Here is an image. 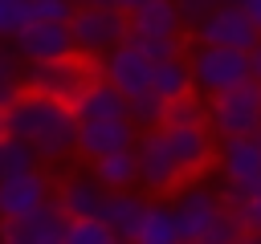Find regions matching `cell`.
<instances>
[{"label": "cell", "instance_id": "37", "mask_svg": "<svg viewBox=\"0 0 261 244\" xmlns=\"http://www.w3.org/2000/svg\"><path fill=\"white\" fill-rule=\"evenodd\" d=\"M179 244H188V240H179Z\"/></svg>", "mask_w": 261, "mask_h": 244}, {"label": "cell", "instance_id": "7", "mask_svg": "<svg viewBox=\"0 0 261 244\" xmlns=\"http://www.w3.org/2000/svg\"><path fill=\"white\" fill-rule=\"evenodd\" d=\"M90 81H94V69H90V61H82V57L53 61V65H24V73H20L24 94L45 98V102H57V106H73V98H77Z\"/></svg>", "mask_w": 261, "mask_h": 244}, {"label": "cell", "instance_id": "26", "mask_svg": "<svg viewBox=\"0 0 261 244\" xmlns=\"http://www.w3.org/2000/svg\"><path fill=\"white\" fill-rule=\"evenodd\" d=\"M20 73H24V65H20V57L12 53V45H0V110L12 106V102L24 94Z\"/></svg>", "mask_w": 261, "mask_h": 244}, {"label": "cell", "instance_id": "35", "mask_svg": "<svg viewBox=\"0 0 261 244\" xmlns=\"http://www.w3.org/2000/svg\"><path fill=\"white\" fill-rule=\"evenodd\" d=\"M241 244H261V236H253V232H245V236H241Z\"/></svg>", "mask_w": 261, "mask_h": 244}, {"label": "cell", "instance_id": "30", "mask_svg": "<svg viewBox=\"0 0 261 244\" xmlns=\"http://www.w3.org/2000/svg\"><path fill=\"white\" fill-rule=\"evenodd\" d=\"M69 16H73V4H57V0L29 4V20H41V24H69Z\"/></svg>", "mask_w": 261, "mask_h": 244}, {"label": "cell", "instance_id": "25", "mask_svg": "<svg viewBox=\"0 0 261 244\" xmlns=\"http://www.w3.org/2000/svg\"><path fill=\"white\" fill-rule=\"evenodd\" d=\"M130 41V37H126ZM151 65H163V61H184V49H188V41L184 37H139V41H130Z\"/></svg>", "mask_w": 261, "mask_h": 244}, {"label": "cell", "instance_id": "18", "mask_svg": "<svg viewBox=\"0 0 261 244\" xmlns=\"http://www.w3.org/2000/svg\"><path fill=\"white\" fill-rule=\"evenodd\" d=\"M69 114H73V122H126V98H118V94H114L106 81H98V73H94V81L73 98Z\"/></svg>", "mask_w": 261, "mask_h": 244}, {"label": "cell", "instance_id": "2", "mask_svg": "<svg viewBox=\"0 0 261 244\" xmlns=\"http://www.w3.org/2000/svg\"><path fill=\"white\" fill-rule=\"evenodd\" d=\"M4 134L24 142L37 155V163H61V159L73 155L77 122H73L69 106L20 94L12 106H4Z\"/></svg>", "mask_w": 261, "mask_h": 244}, {"label": "cell", "instance_id": "13", "mask_svg": "<svg viewBox=\"0 0 261 244\" xmlns=\"http://www.w3.org/2000/svg\"><path fill=\"white\" fill-rule=\"evenodd\" d=\"M122 16H126L130 41H139V37H184L171 0H130V4H122Z\"/></svg>", "mask_w": 261, "mask_h": 244}, {"label": "cell", "instance_id": "24", "mask_svg": "<svg viewBox=\"0 0 261 244\" xmlns=\"http://www.w3.org/2000/svg\"><path fill=\"white\" fill-rule=\"evenodd\" d=\"M41 163H37V155L24 146V142H16V138H0V179H16V175H29V171H37Z\"/></svg>", "mask_w": 261, "mask_h": 244}, {"label": "cell", "instance_id": "6", "mask_svg": "<svg viewBox=\"0 0 261 244\" xmlns=\"http://www.w3.org/2000/svg\"><path fill=\"white\" fill-rule=\"evenodd\" d=\"M208 114V134L212 138H257L261 134V85L245 81L220 98L204 102Z\"/></svg>", "mask_w": 261, "mask_h": 244}, {"label": "cell", "instance_id": "16", "mask_svg": "<svg viewBox=\"0 0 261 244\" xmlns=\"http://www.w3.org/2000/svg\"><path fill=\"white\" fill-rule=\"evenodd\" d=\"M135 146V130L130 122H77L73 134V155L82 159H106L114 150H130Z\"/></svg>", "mask_w": 261, "mask_h": 244}, {"label": "cell", "instance_id": "27", "mask_svg": "<svg viewBox=\"0 0 261 244\" xmlns=\"http://www.w3.org/2000/svg\"><path fill=\"white\" fill-rule=\"evenodd\" d=\"M241 236H245V228H241V220H237V211L232 207H224L204 232H200V240L196 244H241Z\"/></svg>", "mask_w": 261, "mask_h": 244}, {"label": "cell", "instance_id": "11", "mask_svg": "<svg viewBox=\"0 0 261 244\" xmlns=\"http://www.w3.org/2000/svg\"><path fill=\"white\" fill-rule=\"evenodd\" d=\"M49 203H53V179L41 167L29 175H16V179H0V224L33 216Z\"/></svg>", "mask_w": 261, "mask_h": 244}, {"label": "cell", "instance_id": "3", "mask_svg": "<svg viewBox=\"0 0 261 244\" xmlns=\"http://www.w3.org/2000/svg\"><path fill=\"white\" fill-rule=\"evenodd\" d=\"M65 28H69L73 53L82 61H102L110 49H118L126 41V16H122V4H114V0L73 8Z\"/></svg>", "mask_w": 261, "mask_h": 244}, {"label": "cell", "instance_id": "10", "mask_svg": "<svg viewBox=\"0 0 261 244\" xmlns=\"http://www.w3.org/2000/svg\"><path fill=\"white\" fill-rule=\"evenodd\" d=\"M98 81H106L118 98H135V94H143L147 85H151V61L130 45V41H122L118 49H110L102 61H98Z\"/></svg>", "mask_w": 261, "mask_h": 244}, {"label": "cell", "instance_id": "32", "mask_svg": "<svg viewBox=\"0 0 261 244\" xmlns=\"http://www.w3.org/2000/svg\"><path fill=\"white\" fill-rule=\"evenodd\" d=\"M212 12V4L208 0H184V4H175V16H179V28H184V37L188 33H196L200 24H204V16Z\"/></svg>", "mask_w": 261, "mask_h": 244}, {"label": "cell", "instance_id": "17", "mask_svg": "<svg viewBox=\"0 0 261 244\" xmlns=\"http://www.w3.org/2000/svg\"><path fill=\"white\" fill-rule=\"evenodd\" d=\"M61 232H65V220L49 203V207H41L33 216L0 224V244H61Z\"/></svg>", "mask_w": 261, "mask_h": 244}, {"label": "cell", "instance_id": "23", "mask_svg": "<svg viewBox=\"0 0 261 244\" xmlns=\"http://www.w3.org/2000/svg\"><path fill=\"white\" fill-rule=\"evenodd\" d=\"M159 126H175V130H208V114H204V98H196V94H188V98H175V102H167V110H163V122Z\"/></svg>", "mask_w": 261, "mask_h": 244}, {"label": "cell", "instance_id": "14", "mask_svg": "<svg viewBox=\"0 0 261 244\" xmlns=\"http://www.w3.org/2000/svg\"><path fill=\"white\" fill-rule=\"evenodd\" d=\"M102 187L94 183V175L77 171V175H65L61 183H53V207L57 216L69 224V220H94L98 207H102Z\"/></svg>", "mask_w": 261, "mask_h": 244}, {"label": "cell", "instance_id": "34", "mask_svg": "<svg viewBox=\"0 0 261 244\" xmlns=\"http://www.w3.org/2000/svg\"><path fill=\"white\" fill-rule=\"evenodd\" d=\"M241 12H245V20L261 33V0H245V4H241Z\"/></svg>", "mask_w": 261, "mask_h": 244}, {"label": "cell", "instance_id": "1", "mask_svg": "<svg viewBox=\"0 0 261 244\" xmlns=\"http://www.w3.org/2000/svg\"><path fill=\"white\" fill-rule=\"evenodd\" d=\"M135 171L139 187L147 199L155 195H175L179 187L196 183L212 159H216V138L200 130H175V126H155L147 134H135Z\"/></svg>", "mask_w": 261, "mask_h": 244}, {"label": "cell", "instance_id": "33", "mask_svg": "<svg viewBox=\"0 0 261 244\" xmlns=\"http://www.w3.org/2000/svg\"><path fill=\"white\" fill-rule=\"evenodd\" d=\"M249 81H253V85H261V41L249 49Z\"/></svg>", "mask_w": 261, "mask_h": 244}, {"label": "cell", "instance_id": "28", "mask_svg": "<svg viewBox=\"0 0 261 244\" xmlns=\"http://www.w3.org/2000/svg\"><path fill=\"white\" fill-rule=\"evenodd\" d=\"M29 4L24 0H0V45H12L29 28Z\"/></svg>", "mask_w": 261, "mask_h": 244}, {"label": "cell", "instance_id": "21", "mask_svg": "<svg viewBox=\"0 0 261 244\" xmlns=\"http://www.w3.org/2000/svg\"><path fill=\"white\" fill-rule=\"evenodd\" d=\"M151 94H159L163 102H175V98H188L192 94V77H188V65L184 61H163V65H151Z\"/></svg>", "mask_w": 261, "mask_h": 244}, {"label": "cell", "instance_id": "9", "mask_svg": "<svg viewBox=\"0 0 261 244\" xmlns=\"http://www.w3.org/2000/svg\"><path fill=\"white\" fill-rule=\"evenodd\" d=\"M171 216H175V228H179V236L188 240V244H196L200 240V232L224 211V203H220V195H216V187H208V183H188V187H179L175 195H171Z\"/></svg>", "mask_w": 261, "mask_h": 244}, {"label": "cell", "instance_id": "29", "mask_svg": "<svg viewBox=\"0 0 261 244\" xmlns=\"http://www.w3.org/2000/svg\"><path fill=\"white\" fill-rule=\"evenodd\" d=\"M61 244H122V240L110 236L98 220H69L61 232Z\"/></svg>", "mask_w": 261, "mask_h": 244}, {"label": "cell", "instance_id": "20", "mask_svg": "<svg viewBox=\"0 0 261 244\" xmlns=\"http://www.w3.org/2000/svg\"><path fill=\"white\" fill-rule=\"evenodd\" d=\"M179 240H184V236H179V228H175V216H171L167 199H151L130 244H179Z\"/></svg>", "mask_w": 261, "mask_h": 244}, {"label": "cell", "instance_id": "31", "mask_svg": "<svg viewBox=\"0 0 261 244\" xmlns=\"http://www.w3.org/2000/svg\"><path fill=\"white\" fill-rule=\"evenodd\" d=\"M232 211H237V220H241V228H245V232L261 236V191H253V195L237 199V203H232Z\"/></svg>", "mask_w": 261, "mask_h": 244}, {"label": "cell", "instance_id": "12", "mask_svg": "<svg viewBox=\"0 0 261 244\" xmlns=\"http://www.w3.org/2000/svg\"><path fill=\"white\" fill-rule=\"evenodd\" d=\"M12 53L20 57V65H53V61L77 57L73 53V41H69V28L65 24H41V20H33L12 41Z\"/></svg>", "mask_w": 261, "mask_h": 244}, {"label": "cell", "instance_id": "4", "mask_svg": "<svg viewBox=\"0 0 261 244\" xmlns=\"http://www.w3.org/2000/svg\"><path fill=\"white\" fill-rule=\"evenodd\" d=\"M184 65L192 77V94L196 98H220L237 85L249 81V53H232V49H208V45H188L184 49Z\"/></svg>", "mask_w": 261, "mask_h": 244}, {"label": "cell", "instance_id": "36", "mask_svg": "<svg viewBox=\"0 0 261 244\" xmlns=\"http://www.w3.org/2000/svg\"><path fill=\"white\" fill-rule=\"evenodd\" d=\"M0 138H4V110H0Z\"/></svg>", "mask_w": 261, "mask_h": 244}, {"label": "cell", "instance_id": "8", "mask_svg": "<svg viewBox=\"0 0 261 244\" xmlns=\"http://www.w3.org/2000/svg\"><path fill=\"white\" fill-rule=\"evenodd\" d=\"M192 45H208V49H232V53H249L261 33L245 20L241 4H212V12L204 16V24L196 33H188Z\"/></svg>", "mask_w": 261, "mask_h": 244}, {"label": "cell", "instance_id": "5", "mask_svg": "<svg viewBox=\"0 0 261 244\" xmlns=\"http://www.w3.org/2000/svg\"><path fill=\"white\" fill-rule=\"evenodd\" d=\"M212 163L220 167L216 195H220L224 207H232L237 199L261 191V134L257 138H224L216 146V159Z\"/></svg>", "mask_w": 261, "mask_h": 244}, {"label": "cell", "instance_id": "15", "mask_svg": "<svg viewBox=\"0 0 261 244\" xmlns=\"http://www.w3.org/2000/svg\"><path fill=\"white\" fill-rule=\"evenodd\" d=\"M147 195L143 191H106L102 195V207H98V224L110 232V236H118L122 244H130L135 240V232H139V224H143V211H147Z\"/></svg>", "mask_w": 261, "mask_h": 244}, {"label": "cell", "instance_id": "22", "mask_svg": "<svg viewBox=\"0 0 261 244\" xmlns=\"http://www.w3.org/2000/svg\"><path fill=\"white\" fill-rule=\"evenodd\" d=\"M163 110H167V102H163L159 94H151V89H143V94L126 98V122H130V130H135V134L155 130V126L163 122Z\"/></svg>", "mask_w": 261, "mask_h": 244}, {"label": "cell", "instance_id": "19", "mask_svg": "<svg viewBox=\"0 0 261 244\" xmlns=\"http://www.w3.org/2000/svg\"><path fill=\"white\" fill-rule=\"evenodd\" d=\"M94 183L102 191H135L139 171H135V150H114L106 159H94Z\"/></svg>", "mask_w": 261, "mask_h": 244}]
</instances>
